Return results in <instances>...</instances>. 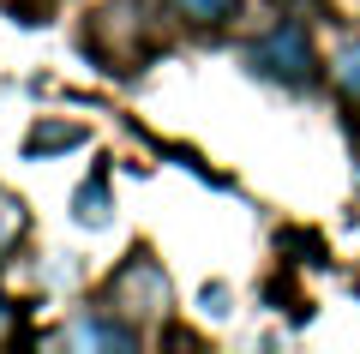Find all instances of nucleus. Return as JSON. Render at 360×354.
I'll use <instances>...</instances> for the list:
<instances>
[{
    "label": "nucleus",
    "mask_w": 360,
    "mask_h": 354,
    "mask_svg": "<svg viewBox=\"0 0 360 354\" xmlns=\"http://www.w3.org/2000/svg\"><path fill=\"white\" fill-rule=\"evenodd\" d=\"M72 216L84 228H103L108 222V175H96L90 187H78V198H72Z\"/></svg>",
    "instance_id": "4"
},
{
    "label": "nucleus",
    "mask_w": 360,
    "mask_h": 354,
    "mask_svg": "<svg viewBox=\"0 0 360 354\" xmlns=\"http://www.w3.org/2000/svg\"><path fill=\"white\" fill-rule=\"evenodd\" d=\"M60 342H66V348H132L139 336H132L127 324H108V318H90V312H78L72 324L60 330Z\"/></svg>",
    "instance_id": "3"
},
{
    "label": "nucleus",
    "mask_w": 360,
    "mask_h": 354,
    "mask_svg": "<svg viewBox=\"0 0 360 354\" xmlns=\"http://www.w3.org/2000/svg\"><path fill=\"white\" fill-rule=\"evenodd\" d=\"M108 294H115V312H127V318H162L168 312V277L150 253H132L115 270V289Z\"/></svg>",
    "instance_id": "2"
},
{
    "label": "nucleus",
    "mask_w": 360,
    "mask_h": 354,
    "mask_svg": "<svg viewBox=\"0 0 360 354\" xmlns=\"http://www.w3.org/2000/svg\"><path fill=\"white\" fill-rule=\"evenodd\" d=\"M246 66H252L258 78H276V84H288V90H307V84H319V54H312L307 30H300L295 18L270 25L264 37H258L252 49H246Z\"/></svg>",
    "instance_id": "1"
},
{
    "label": "nucleus",
    "mask_w": 360,
    "mask_h": 354,
    "mask_svg": "<svg viewBox=\"0 0 360 354\" xmlns=\"http://www.w3.org/2000/svg\"><path fill=\"white\" fill-rule=\"evenodd\" d=\"M72 144H84V132H78V127H37L25 139V151L30 156H49V151H72Z\"/></svg>",
    "instance_id": "5"
},
{
    "label": "nucleus",
    "mask_w": 360,
    "mask_h": 354,
    "mask_svg": "<svg viewBox=\"0 0 360 354\" xmlns=\"http://www.w3.org/2000/svg\"><path fill=\"white\" fill-rule=\"evenodd\" d=\"M330 78H336V90H342V96L360 102V42H348V49L330 61Z\"/></svg>",
    "instance_id": "7"
},
{
    "label": "nucleus",
    "mask_w": 360,
    "mask_h": 354,
    "mask_svg": "<svg viewBox=\"0 0 360 354\" xmlns=\"http://www.w3.org/2000/svg\"><path fill=\"white\" fill-rule=\"evenodd\" d=\"M18 234H25V210H18V198H6V192H0V253H13Z\"/></svg>",
    "instance_id": "8"
},
{
    "label": "nucleus",
    "mask_w": 360,
    "mask_h": 354,
    "mask_svg": "<svg viewBox=\"0 0 360 354\" xmlns=\"http://www.w3.org/2000/svg\"><path fill=\"white\" fill-rule=\"evenodd\" d=\"M180 18H193V25H222V18L240 6V0H168Z\"/></svg>",
    "instance_id": "6"
}]
</instances>
